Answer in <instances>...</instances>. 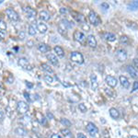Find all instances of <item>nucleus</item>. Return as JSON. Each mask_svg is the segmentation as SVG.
Instances as JSON below:
<instances>
[{"label":"nucleus","mask_w":138,"mask_h":138,"mask_svg":"<svg viewBox=\"0 0 138 138\" xmlns=\"http://www.w3.org/2000/svg\"><path fill=\"white\" fill-rule=\"evenodd\" d=\"M86 129H87V132L89 134V135L92 136V137H96V136L98 135V134H99V129H98V127L91 122H89V123L87 124Z\"/></svg>","instance_id":"obj_1"},{"label":"nucleus","mask_w":138,"mask_h":138,"mask_svg":"<svg viewBox=\"0 0 138 138\" xmlns=\"http://www.w3.org/2000/svg\"><path fill=\"white\" fill-rule=\"evenodd\" d=\"M70 59L78 65H82L84 63V57H83L82 53L78 52H73L70 55Z\"/></svg>","instance_id":"obj_2"},{"label":"nucleus","mask_w":138,"mask_h":138,"mask_svg":"<svg viewBox=\"0 0 138 138\" xmlns=\"http://www.w3.org/2000/svg\"><path fill=\"white\" fill-rule=\"evenodd\" d=\"M89 20L90 21V23L94 26H98L101 23V20L99 18V15L94 11H91L89 15Z\"/></svg>","instance_id":"obj_3"},{"label":"nucleus","mask_w":138,"mask_h":138,"mask_svg":"<svg viewBox=\"0 0 138 138\" xmlns=\"http://www.w3.org/2000/svg\"><path fill=\"white\" fill-rule=\"evenodd\" d=\"M29 110V105L25 101H18L17 104V110L20 114H25Z\"/></svg>","instance_id":"obj_4"},{"label":"nucleus","mask_w":138,"mask_h":138,"mask_svg":"<svg viewBox=\"0 0 138 138\" xmlns=\"http://www.w3.org/2000/svg\"><path fill=\"white\" fill-rule=\"evenodd\" d=\"M6 14H7V16H8V18H9V20H13V21H17V20H20L18 14L14 9H12V8H8V9L6 10Z\"/></svg>","instance_id":"obj_5"},{"label":"nucleus","mask_w":138,"mask_h":138,"mask_svg":"<svg viewBox=\"0 0 138 138\" xmlns=\"http://www.w3.org/2000/svg\"><path fill=\"white\" fill-rule=\"evenodd\" d=\"M74 39L76 40L77 41H78V42H80V43H84L86 41V36L85 34L83 33V32H79V30H76L75 32H74V35H73Z\"/></svg>","instance_id":"obj_6"},{"label":"nucleus","mask_w":138,"mask_h":138,"mask_svg":"<svg viewBox=\"0 0 138 138\" xmlns=\"http://www.w3.org/2000/svg\"><path fill=\"white\" fill-rule=\"evenodd\" d=\"M105 82L107 83V85H109L110 87H115L118 84V80L116 79V77H112V76H107L105 78Z\"/></svg>","instance_id":"obj_7"},{"label":"nucleus","mask_w":138,"mask_h":138,"mask_svg":"<svg viewBox=\"0 0 138 138\" xmlns=\"http://www.w3.org/2000/svg\"><path fill=\"white\" fill-rule=\"evenodd\" d=\"M116 58L120 62H124L127 59V53L124 49H119L116 52Z\"/></svg>","instance_id":"obj_8"},{"label":"nucleus","mask_w":138,"mask_h":138,"mask_svg":"<svg viewBox=\"0 0 138 138\" xmlns=\"http://www.w3.org/2000/svg\"><path fill=\"white\" fill-rule=\"evenodd\" d=\"M18 64L20 67H22L25 70H30L32 69L30 64H29V62H28V60L26 58H20L18 61Z\"/></svg>","instance_id":"obj_9"},{"label":"nucleus","mask_w":138,"mask_h":138,"mask_svg":"<svg viewBox=\"0 0 138 138\" xmlns=\"http://www.w3.org/2000/svg\"><path fill=\"white\" fill-rule=\"evenodd\" d=\"M90 81H91V89L93 91H96L99 87V83H98V77L95 74L90 75Z\"/></svg>","instance_id":"obj_10"},{"label":"nucleus","mask_w":138,"mask_h":138,"mask_svg":"<svg viewBox=\"0 0 138 138\" xmlns=\"http://www.w3.org/2000/svg\"><path fill=\"white\" fill-rule=\"evenodd\" d=\"M126 71L132 77H134V78H138V70L136 68L131 66V65H127Z\"/></svg>","instance_id":"obj_11"},{"label":"nucleus","mask_w":138,"mask_h":138,"mask_svg":"<svg viewBox=\"0 0 138 138\" xmlns=\"http://www.w3.org/2000/svg\"><path fill=\"white\" fill-rule=\"evenodd\" d=\"M23 11L26 13V15H27L28 18H35L36 15H37V12H36V10H34L33 8H29V7H28V8H24Z\"/></svg>","instance_id":"obj_12"},{"label":"nucleus","mask_w":138,"mask_h":138,"mask_svg":"<svg viewBox=\"0 0 138 138\" xmlns=\"http://www.w3.org/2000/svg\"><path fill=\"white\" fill-rule=\"evenodd\" d=\"M119 80H120V82H121V85H122L124 89H129V87H130V82H129L128 78H127L126 77L121 76V77H119Z\"/></svg>","instance_id":"obj_13"},{"label":"nucleus","mask_w":138,"mask_h":138,"mask_svg":"<svg viewBox=\"0 0 138 138\" xmlns=\"http://www.w3.org/2000/svg\"><path fill=\"white\" fill-rule=\"evenodd\" d=\"M109 112H110V116L112 119H114V120H118L120 118V112L115 108H110V110H109Z\"/></svg>","instance_id":"obj_14"},{"label":"nucleus","mask_w":138,"mask_h":138,"mask_svg":"<svg viewBox=\"0 0 138 138\" xmlns=\"http://www.w3.org/2000/svg\"><path fill=\"white\" fill-rule=\"evenodd\" d=\"M87 43H89V45L90 46V47H92V48L97 47V41H96V39H95L94 35H89L87 37Z\"/></svg>","instance_id":"obj_15"},{"label":"nucleus","mask_w":138,"mask_h":138,"mask_svg":"<svg viewBox=\"0 0 138 138\" xmlns=\"http://www.w3.org/2000/svg\"><path fill=\"white\" fill-rule=\"evenodd\" d=\"M46 57H47L48 61H49L52 65H58V59L54 54H53V53H49V54H47Z\"/></svg>","instance_id":"obj_16"},{"label":"nucleus","mask_w":138,"mask_h":138,"mask_svg":"<svg viewBox=\"0 0 138 138\" xmlns=\"http://www.w3.org/2000/svg\"><path fill=\"white\" fill-rule=\"evenodd\" d=\"M37 30H39L40 33L43 34L48 30V28L44 23H42V22H39V23H37Z\"/></svg>","instance_id":"obj_17"},{"label":"nucleus","mask_w":138,"mask_h":138,"mask_svg":"<svg viewBox=\"0 0 138 138\" xmlns=\"http://www.w3.org/2000/svg\"><path fill=\"white\" fill-rule=\"evenodd\" d=\"M39 17H40V18H41V20H43V21H47V20H49L50 18H51L50 14L48 13L47 11H45V10H42V11L40 12Z\"/></svg>","instance_id":"obj_18"},{"label":"nucleus","mask_w":138,"mask_h":138,"mask_svg":"<svg viewBox=\"0 0 138 138\" xmlns=\"http://www.w3.org/2000/svg\"><path fill=\"white\" fill-rule=\"evenodd\" d=\"M103 38L108 41H114L116 40V35L114 33H111V32H106L103 35Z\"/></svg>","instance_id":"obj_19"},{"label":"nucleus","mask_w":138,"mask_h":138,"mask_svg":"<svg viewBox=\"0 0 138 138\" xmlns=\"http://www.w3.org/2000/svg\"><path fill=\"white\" fill-rule=\"evenodd\" d=\"M127 8L131 11H134V10H137L138 9V0H134L133 2L129 3L127 5Z\"/></svg>","instance_id":"obj_20"},{"label":"nucleus","mask_w":138,"mask_h":138,"mask_svg":"<svg viewBox=\"0 0 138 138\" xmlns=\"http://www.w3.org/2000/svg\"><path fill=\"white\" fill-rule=\"evenodd\" d=\"M38 49H39V51L41 52V53H47V52H49L50 50H51V48H50V46H48L47 44L41 43L39 45V47H38Z\"/></svg>","instance_id":"obj_21"},{"label":"nucleus","mask_w":138,"mask_h":138,"mask_svg":"<svg viewBox=\"0 0 138 138\" xmlns=\"http://www.w3.org/2000/svg\"><path fill=\"white\" fill-rule=\"evenodd\" d=\"M36 116H37L38 122H39L40 123L42 124V125H45L46 124V118L43 116V115L41 114V112H37L36 113Z\"/></svg>","instance_id":"obj_22"},{"label":"nucleus","mask_w":138,"mask_h":138,"mask_svg":"<svg viewBox=\"0 0 138 138\" xmlns=\"http://www.w3.org/2000/svg\"><path fill=\"white\" fill-rule=\"evenodd\" d=\"M53 50H54V52L56 53V54H57L59 57L62 58L65 56V52H64V50L62 47H60V46H55Z\"/></svg>","instance_id":"obj_23"},{"label":"nucleus","mask_w":138,"mask_h":138,"mask_svg":"<svg viewBox=\"0 0 138 138\" xmlns=\"http://www.w3.org/2000/svg\"><path fill=\"white\" fill-rule=\"evenodd\" d=\"M28 32H29V34H30V35H32V36L35 35V34H36V27H35V25H33V24L30 25Z\"/></svg>","instance_id":"obj_24"},{"label":"nucleus","mask_w":138,"mask_h":138,"mask_svg":"<svg viewBox=\"0 0 138 138\" xmlns=\"http://www.w3.org/2000/svg\"><path fill=\"white\" fill-rule=\"evenodd\" d=\"M60 122H61L63 125H65V126L66 127H70L71 126V122L68 120V119H65V118H62L61 120H60Z\"/></svg>","instance_id":"obj_25"},{"label":"nucleus","mask_w":138,"mask_h":138,"mask_svg":"<svg viewBox=\"0 0 138 138\" xmlns=\"http://www.w3.org/2000/svg\"><path fill=\"white\" fill-rule=\"evenodd\" d=\"M41 68H42V70L47 72V73H51V74L53 73V69H52L48 65H46V64H42V65H41Z\"/></svg>","instance_id":"obj_26"},{"label":"nucleus","mask_w":138,"mask_h":138,"mask_svg":"<svg viewBox=\"0 0 138 138\" xmlns=\"http://www.w3.org/2000/svg\"><path fill=\"white\" fill-rule=\"evenodd\" d=\"M15 133H16L18 135H20V136H23L26 134V131L24 130L22 127H18V128H17L16 130H15Z\"/></svg>","instance_id":"obj_27"},{"label":"nucleus","mask_w":138,"mask_h":138,"mask_svg":"<svg viewBox=\"0 0 138 138\" xmlns=\"http://www.w3.org/2000/svg\"><path fill=\"white\" fill-rule=\"evenodd\" d=\"M78 109H79V110H80L81 112H86V111L87 110V107H86V105L84 104V103H79Z\"/></svg>","instance_id":"obj_28"},{"label":"nucleus","mask_w":138,"mask_h":138,"mask_svg":"<svg viewBox=\"0 0 138 138\" xmlns=\"http://www.w3.org/2000/svg\"><path fill=\"white\" fill-rule=\"evenodd\" d=\"M44 80H45V82L48 83V84H52V83L53 82V78L50 75L45 76V77H44Z\"/></svg>","instance_id":"obj_29"},{"label":"nucleus","mask_w":138,"mask_h":138,"mask_svg":"<svg viewBox=\"0 0 138 138\" xmlns=\"http://www.w3.org/2000/svg\"><path fill=\"white\" fill-rule=\"evenodd\" d=\"M128 41H129L128 37H127V36H125V35L122 36V37L120 38V41L122 42V43H127V42H128Z\"/></svg>","instance_id":"obj_30"},{"label":"nucleus","mask_w":138,"mask_h":138,"mask_svg":"<svg viewBox=\"0 0 138 138\" xmlns=\"http://www.w3.org/2000/svg\"><path fill=\"white\" fill-rule=\"evenodd\" d=\"M24 96H25L26 99H27L29 102H32L33 101V99H32V96H30V93H27V92H24Z\"/></svg>","instance_id":"obj_31"},{"label":"nucleus","mask_w":138,"mask_h":138,"mask_svg":"<svg viewBox=\"0 0 138 138\" xmlns=\"http://www.w3.org/2000/svg\"><path fill=\"white\" fill-rule=\"evenodd\" d=\"M61 133L64 134L65 136H71L72 135V134H71V132L69 130H67V129H65V130H62L61 131Z\"/></svg>","instance_id":"obj_32"},{"label":"nucleus","mask_w":138,"mask_h":138,"mask_svg":"<svg viewBox=\"0 0 138 138\" xmlns=\"http://www.w3.org/2000/svg\"><path fill=\"white\" fill-rule=\"evenodd\" d=\"M101 8H102V9H104V10H108L109 8H110V6H109V4H108V3H106V2L101 3Z\"/></svg>","instance_id":"obj_33"},{"label":"nucleus","mask_w":138,"mask_h":138,"mask_svg":"<svg viewBox=\"0 0 138 138\" xmlns=\"http://www.w3.org/2000/svg\"><path fill=\"white\" fill-rule=\"evenodd\" d=\"M0 29L2 30H5L6 32V29H7V25L3 20H0Z\"/></svg>","instance_id":"obj_34"},{"label":"nucleus","mask_w":138,"mask_h":138,"mask_svg":"<svg viewBox=\"0 0 138 138\" xmlns=\"http://www.w3.org/2000/svg\"><path fill=\"white\" fill-rule=\"evenodd\" d=\"M136 90H138V81H134V82L132 92H134V91H136Z\"/></svg>","instance_id":"obj_35"},{"label":"nucleus","mask_w":138,"mask_h":138,"mask_svg":"<svg viewBox=\"0 0 138 138\" xmlns=\"http://www.w3.org/2000/svg\"><path fill=\"white\" fill-rule=\"evenodd\" d=\"M129 28H131V29H133V30H137V26H136V24L134 23V22H131V25H128Z\"/></svg>","instance_id":"obj_36"},{"label":"nucleus","mask_w":138,"mask_h":138,"mask_svg":"<svg viewBox=\"0 0 138 138\" xmlns=\"http://www.w3.org/2000/svg\"><path fill=\"white\" fill-rule=\"evenodd\" d=\"M133 63H134V68H136L138 70V58H134V59L133 60Z\"/></svg>","instance_id":"obj_37"},{"label":"nucleus","mask_w":138,"mask_h":138,"mask_svg":"<svg viewBox=\"0 0 138 138\" xmlns=\"http://www.w3.org/2000/svg\"><path fill=\"white\" fill-rule=\"evenodd\" d=\"M5 37H6V32L0 29V39H4Z\"/></svg>","instance_id":"obj_38"},{"label":"nucleus","mask_w":138,"mask_h":138,"mask_svg":"<svg viewBox=\"0 0 138 138\" xmlns=\"http://www.w3.org/2000/svg\"><path fill=\"white\" fill-rule=\"evenodd\" d=\"M77 138H87V136H86L84 134H82V133H78Z\"/></svg>","instance_id":"obj_39"},{"label":"nucleus","mask_w":138,"mask_h":138,"mask_svg":"<svg viewBox=\"0 0 138 138\" xmlns=\"http://www.w3.org/2000/svg\"><path fill=\"white\" fill-rule=\"evenodd\" d=\"M60 12H61L62 14H65L67 12V9L65 8H60Z\"/></svg>","instance_id":"obj_40"},{"label":"nucleus","mask_w":138,"mask_h":138,"mask_svg":"<svg viewBox=\"0 0 138 138\" xmlns=\"http://www.w3.org/2000/svg\"><path fill=\"white\" fill-rule=\"evenodd\" d=\"M26 85H27V87H29V89H32V87H33V84H32V83H30V82H27L26 83Z\"/></svg>","instance_id":"obj_41"},{"label":"nucleus","mask_w":138,"mask_h":138,"mask_svg":"<svg viewBox=\"0 0 138 138\" xmlns=\"http://www.w3.org/2000/svg\"><path fill=\"white\" fill-rule=\"evenodd\" d=\"M24 38H25V33H24L23 32H21V33L20 34V40H23Z\"/></svg>","instance_id":"obj_42"},{"label":"nucleus","mask_w":138,"mask_h":138,"mask_svg":"<svg viewBox=\"0 0 138 138\" xmlns=\"http://www.w3.org/2000/svg\"><path fill=\"white\" fill-rule=\"evenodd\" d=\"M47 117L49 119H53V118H54V117H53V115L52 114L51 112H47Z\"/></svg>","instance_id":"obj_43"},{"label":"nucleus","mask_w":138,"mask_h":138,"mask_svg":"<svg viewBox=\"0 0 138 138\" xmlns=\"http://www.w3.org/2000/svg\"><path fill=\"white\" fill-rule=\"evenodd\" d=\"M51 138H62V137L59 135V134H53V135H52V137H51Z\"/></svg>","instance_id":"obj_44"},{"label":"nucleus","mask_w":138,"mask_h":138,"mask_svg":"<svg viewBox=\"0 0 138 138\" xmlns=\"http://www.w3.org/2000/svg\"><path fill=\"white\" fill-rule=\"evenodd\" d=\"M83 28H84V29H85L87 32H89V27L87 25H83Z\"/></svg>","instance_id":"obj_45"},{"label":"nucleus","mask_w":138,"mask_h":138,"mask_svg":"<svg viewBox=\"0 0 138 138\" xmlns=\"http://www.w3.org/2000/svg\"><path fill=\"white\" fill-rule=\"evenodd\" d=\"M27 44H28V45H29V46H30V47H32V44H33V41H28V42H27Z\"/></svg>","instance_id":"obj_46"},{"label":"nucleus","mask_w":138,"mask_h":138,"mask_svg":"<svg viewBox=\"0 0 138 138\" xmlns=\"http://www.w3.org/2000/svg\"><path fill=\"white\" fill-rule=\"evenodd\" d=\"M131 138H138V136H136V135H131Z\"/></svg>","instance_id":"obj_47"},{"label":"nucleus","mask_w":138,"mask_h":138,"mask_svg":"<svg viewBox=\"0 0 138 138\" xmlns=\"http://www.w3.org/2000/svg\"><path fill=\"white\" fill-rule=\"evenodd\" d=\"M101 122H103V123H104V122H105V120H103V118H101Z\"/></svg>","instance_id":"obj_48"},{"label":"nucleus","mask_w":138,"mask_h":138,"mask_svg":"<svg viewBox=\"0 0 138 138\" xmlns=\"http://www.w3.org/2000/svg\"><path fill=\"white\" fill-rule=\"evenodd\" d=\"M3 2V0H1V1H0V3H2Z\"/></svg>","instance_id":"obj_49"},{"label":"nucleus","mask_w":138,"mask_h":138,"mask_svg":"<svg viewBox=\"0 0 138 138\" xmlns=\"http://www.w3.org/2000/svg\"><path fill=\"white\" fill-rule=\"evenodd\" d=\"M0 87H1V84H0Z\"/></svg>","instance_id":"obj_50"}]
</instances>
